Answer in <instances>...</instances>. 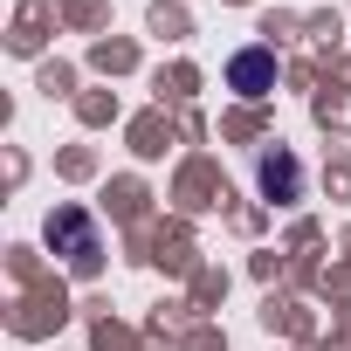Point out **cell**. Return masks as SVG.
Listing matches in <instances>:
<instances>
[{"label":"cell","instance_id":"1","mask_svg":"<svg viewBox=\"0 0 351 351\" xmlns=\"http://www.w3.org/2000/svg\"><path fill=\"white\" fill-rule=\"evenodd\" d=\"M49 248H62L76 276H90V269H97V255H104L97 221H90L83 207H56V214H49Z\"/></svg>","mask_w":351,"mask_h":351},{"label":"cell","instance_id":"2","mask_svg":"<svg viewBox=\"0 0 351 351\" xmlns=\"http://www.w3.org/2000/svg\"><path fill=\"white\" fill-rule=\"evenodd\" d=\"M228 83H234L241 97H269V90H276V56H269V49H241V56L228 62Z\"/></svg>","mask_w":351,"mask_h":351},{"label":"cell","instance_id":"3","mask_svg":"<svg viewBox=\"0 0 351 351\" xmlns=\"http://www.w3.org/2000/svg\"><path fill=\"white\" fill-rule=\"evenodd\" d=\"M255 180H262V193H269V200H296V186H303V165H296L289 152H262Z\"/></svg>","mask_w":351,"mask_h":351}]
</instances>
